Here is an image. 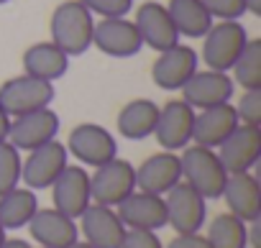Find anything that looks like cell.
Listing matches in <instances>:
<instances>
[{"instance_id": "obj_1", "label": "cell", "mask_w": 261, "mask_h": 248, "mask_svg": "<svg viewBox=\"0 0 261 248\" xmlns=\"http://www.w3.org/2000/svg\"><path fill=\"white\" fill-rule=\"evenodd\" d=\"M92 29H95V16L80 0H64V3H59L49 21L51 44H57L69 59L82 57L92 46Z\"/></svg>"}, {"instance_id": "obj_2", "label": "cell", "mask_w": 261, "mask_h": 248, "mask_svg": "<svg viewBox=\"0 0 261 248\" xmlns=\"http://www.w3.org/2000/svg\"><path fill=\"white\" fill-rule=\"evenodd\" d=\"M179 164H182V182L195 187L205 200H220L228 172L215 149L190 144L179 151Z\"/></svg>"}, {"instance_id": "obj_3", "label": "cell", "mask_w": 261, "mask_h": 248, "mask_svg": "<svg viewBox=\"0 0 261 248\" xmlns=\"http://www.w3.org/2000/svg\"><path fill=\"white\" fill-rule=\"evenodd\" d=\"M248 41V31L241 21H218L202 36V64L207 69L230 72Z\"/></svg>"}, {"instance_id": "obj_4", "label": "cell", "mask_w": 261, "mask_h": 248, "mask_svg": "<svg viewBox=\"0 0 261 248\" xmlns=\"http://www.w3.org/2000/svg\"><path fill=\"white\" fill-rule=\"evenodd\" d=\"M57 97L54 82H44L29 74L11 77L0 85V105L11 118L34 113L39 107H49Z\"/></svg>"}, {"instance_id": "obj_5", "label": "cell", "mask_w": 261, "mask_h": 248, "mask_svg": "<svg viewBox=\"0 0 261 248\" xmlns=\"http://www.w3.org/2000/svg\"><path fill=\"white\" fill-rule=\"evenodd\" d=\"M136 189V167L125 159H110L102 167H95L90 174V195L92 202L118 207L130 192Z\"/></svg>"}, {"instance_id": "obj_6", "label": "cell", "mask_w": 261, "mask_h": 248, "mask_svg": "<svg viewBox=\"0 0 261 248\" xmlns=\"http://www.w3.org/2000/svg\"><path fill=\"white\" fill-rule=\"evenodd\" d=\"M67 154H72L82 167H102L118 156V141L97 123H80L67 139Z\"/></svg>"}, {"instance_id": "obj_7", "label": "cell", "mask_w": 261, "mask_h": 248, "mask_svg": "<svg viewBox=\"0 0 261 248\" xmlns=\"http://www.w3.org/2000/svg\"><path fill=\"white\" fill-rule=\"evenodd\" d=\"M164 205L167 225H172L177 233H200L207 220V200L187 182H177L164 195Z\"/></svg>"}, {"instance_id": "obj_8", "label": "cell", "mask_w": 261, "mask_h": 248, "mask_svg": "<svg viewBox=\"0 0 261 248\" xmlns=\"http://www.w3.org/2000/svg\"><path fill=\"white\" fill-rule=\"evenodd\" d=\"M92 46L113 59H130L144 49L139 29L134 21L123 18H100L92 29Z\"/></svg>"}, {"instance_id": "obj_9", "label": "cell", "mask_w": 261, "mask_h": 248, "mask_svg": "<svg viewBox=\"0 0 261 248\" xmlns=\"http://www.w3.org/2000/svg\"><path fill=\"white\" fill-rule=\"evenodd\" d=\"M192 128H195V107L187 105L182 97L169 100L159 107V120L154 128V139L164 151H182L192 144Z\"/></svg>"}, {"instance_id": "obj_10", "label": "cell", "mask_w": 261, "mask_h": 248, "mask_svg": "<svg viewBox=\"0 0 261 248\" xmlns=\"http://www.w3.org/2000/svg\"><path fill=\"white\" fill-rule=\"evenodd\" d=\"M59 128H62V120H59L57 110H51V105H49V107H39L34 113L11 118L8 141L18 151H31L36 146L54 141L59 136Z\"/></svg>"}, {"instance_id": "obj_11", "label": "cell", "mask_w": 261, "mask_h": 248, "mask_svg": "<svg viewBox=\"0 0 261 248\" xmlns=\"http://www.w3.org/2000/svg\"><path fill=\"white\" fill-rule=\"evenodd\" d=\"M67 159H69L67 146L59 144L57 139L44 144V146H36V149L29 151V156L21 164V182L34 192L46 189L59 177V172L69 164Z\"/></svg>"}, {"instance_id": "obj_12", "label": "cell", "mask_w": 261, "mask_h": 248, "mask_svg": "<svg viewBox=\"0 0 261 248\" xmlns=\"http://www.w3.org/2000/svg\"><path fill=\"white\" fill-rule=\"evenodd\" d=\"M51 202L59 212L69 215L72 220H77L90 205H92V195H90V174L85 167L77 164H67L59 177L51 182Z\"/></svg>"}, {"instance_id": "obj_13", "label": "cell", "mask_w": 261, "mask_h": 248, "mask_svg": "<svg viewBox=\"0 0 261 248\" xmlns=\"http://www.w3.org/2000/svg\"><path fill=\"white\" fill-rule=\"evenodd\" d=\"M200 69V54L190 44H174L159 51L156 62L151 64V79L162 90H182V85Z\"/></svg>"}, {"instance_id": "obj_14", "label": "cell", "mask_w": 261, "mask_h": 248, "mask_svg": "<svg viewBox=\"0 0 261 248\" xmlns=\"http://www.w3.org/2000/svg\"><path fill=\"white\" fill-rule=\"evenodd\" d=\"M182 100L187 105H192L195 110L202 107H213L220 102H230L236 85L230 79L228 72H218V69H197L185 85H182Z\"/></svg>"}, {"instance_id": "obj_15", "label": "cell", "mask_w": 261, "mask_h": 248, "mask_svg": "<svg viewBox=\"0 0 261 248\" xmlns=\"http://www.w3.org/2000/svg\"><path fill=\"white\" fill-rule=\"evenodd\" d=\"M215 151H218V156H220L228 174L251 172L261 159V128L238 123V126L233 128V133Z\"/></svg>"}, {"instance_id": "obj_16", "label": "cell", "mask_w": 261, "mask_h": 248, "mask_svg": "<svg viewBox=\"0 0 261 248\" xmlns=\"http://www.w3.org/2000/svg\"><path fill=\"white\" fill-rule=\"evenodd\" d=\"M26 228L41 248H69L80 240L77 220L59 212L57 207H39Z\"/></svg>"}, {"instance_id": "obj_17", "label": "cell", "mask_w": 261, "mask_h": 248, "mask_svg": "<svg viewBox=\"0 0 261 248\" xmlns=\"http://www.w3.org/2000/svg\"><path fill=\"white\" fill-rule=\"evenodd\" d=\"M80 233L85 235V243H90L92 248H120L123 235H125V225L118 217L115 207L108 205H97L92 202L80 217Z\"/></svg>"}, {"instance_id": "obj_18", "label": "cell", "mask_w": 261, "mask_h": 248, "mask_svg": "<svg viewBox=\"0 0 261 248\" xmlns=\"http://www.w3.org/2000/svg\"><path fill=\"white\" fill-rule=\"evenodd\" d=\"M115 212L125 228H134V230H156L159 233L162 228H167V205H164L162 195L134 189L115 207Z\"/></svg>"}, {"instance_id": "obj_19", "label": "cell", "mask_w": 261, "mask_h": 248, "mask_svg": "<svg viewBox=\"0 0 261 248\" xmlns=\"http://www.w3.org/2000/svg\"><path fill=\"white\" fill-rule=\"evenodd\" d=\"M139 36L144 41V46H151L156 54L179 44V34L172 23V16L167 11V6L156 3V0H146V3L139 6L136 18H134Z\"/></svg>"}, {"instance_id": "obj_20", "label": "cell", "mask_w": 261, "mask_h": 248, "mask_svg": "<svg viewBox=\"0 0 261 248\" xmlns=\"http://www.w3.org/2000/svg\"><path fill=\"white\" fill-rule=\"evenodd\" d=\"M238 126V115L233 102H220L213 107L195 110V128H192V144L218 149Z\"/></svg>"}, {"instance_id": "obj_21", "label": "cell", "mask_w": 261, "mask_h": 248, "mask_svg": "<svg viewBox=\"0 0 261 248\" xmlns=\"http://www.w3.org/2000/svg\"><path fill=\"white\" fill-rule=\"evenodd\" d=\"M177 182H182V164L177 151H159L149 156L136 169V189L151 192V195H167Z\"/></svg>"}, {"instance_id": "obj_22", "label": "cell", "mask_w": 261, "mask_h": 248, "mask_svg": "<svg viewBox=\"0 0 261 248\" xmlns=\"http://www.w3.org/2000/svg\"><path fill=\"white\" fill-rule=\"evenodd\" d=\"M220 197L225 200L228 212L241 217L243 223H253L261 217V187L251 172L228 174Z\"/></svg>"}, {"instance_id": "obj_23", "label": "cell", "mask_w": 261, "mask_h": 248, "mask_svg": "<svg viewBox=\"0 0 261 248\" xmlns=\"http://www.w3.org/2000/svg\"><path fill=\"white\" fill-rule=\"evenodd\" d=\"M156 120H159V105L149 97H139V100H130L120 107L115 126H118V133L123 139L144 141V139L154 136Z\"/></svg>"}, {"instance_id": "obj_24", "label": "cell", "mask_w": 261, "mask_h": 248, "mask_svg": "<svg viewBox=\"0 0 261 248\" xmlns=\"http://www.w3.org/2000/svg\"><path fill=\"white\" fill-rule=\"evenodd\" d=\"M69 69V57L51 41H39L23 51V74L44 79V82H57L67 74Z\"/></svg>"}, {"instance_id": "obj_25", "label": "cell", "mask_w": 261, "mask_h": 248, "mask_svg": "<svg viewBox=\"0 0 261 248\" xmlns=\"http://www.w3.org/2000/svg\"><path fill=\"white\" fill-rule=\"evenodd\" d=\"M167 11L172 16L177 34L185 39H202L215 23L207 8L202 6V0H169Z\"/></svg>"}, {"instance_id": "obj_26", "label": "cell", "mask_w": 261, "mask_h": 248, "mask_svg": "<svg viewBox=\"0 0 261 248\" xmlns=\"http://www.w3.org/2000/svg\"><path fill=\"white\" fill-rule=\"evenodd\" d=\"M36 210H39V200L36 192L29 187H16L6 195H0V225L6 230L26 228Z\"/></svg>"}, {"instance_id": "obj_27", "label": "cell", "mask_w": 261, "mask_h": 248, "mask_svg": "<svg viewBox=\"0 0 261 248\" xmlns=\"http://www.w3.org/2000/svg\"><path fill=\"white\" fill-rule=\"evenodd\" d=\"M205 238L210 248H248V223L230 212H220L210 220Z\"/></svg>"}, {"instance_id": "obj_28", "label": "cell", "mask_w": 261, "mask_h": 248, "mask_svg": "<svg viewBox=\"0 0 261 248\" xmlns=\"http://www.w3.org/2000/svg\"><path fill=\"white\" fill-rule=\"evenodd\" d=\"M233 85L243 90H261V39H248L241 57L230 67Z\"/></svg>"}, {"instance_id": "obj_29", "label": "cell", "mask_w": 261, "mask_h": 248, "mask_svg": "<svg viewBox=\"0 0 261 248\" xmlns=\"http://www.w3.org/2000/svg\"><path fill=\"white\" fill-rule=\"evenodd\" d=\"M21 151L11 141H0V195L21 184Z\"/></svg>"}, {"instance_id": "obj_30", "label": "cell", "mask_w": 261, "mask_h": 248, "mask_svg": "<svg viewBox=\"0 0 261 248\" xmlns=\"http://www.w3.org/2000/svg\"><path fill=\"white\" fill-rule=\"evenodd\" d=\"M233 107H236L238 123L261 128V90H243L238 105H233Z\"/></svg>"}, {"instance_id": "obj_31", "label": "cell", "mask_w": 261, "mask_h": 248, "mask_svg": "<svg viewBox=\"0 0 261 248\" xmlns=\"http://www.w3.org/2000/svg\"><path fill=\"white\" fill-rule=\"evenodd\" d=\"M97 18H123L134 11V0H80Z\"/></svg>"}, {"instance_id": "obj_32", "label": "cell", "mask_w": 261, "mask_h": 248, "mask_svg": "<svg viewBox=\"0 0 261 248\" xmlns=\"http://www.w3.org/2000/svg\"><path fill=\"white\" fill-rule=\"evenodd\" d=\"M202 6L213 16V21H241L246 11V0H202Z\"/></svg>"}, {"instance_id": "obj_33", "label": "cell", "mask_w": 261, "mask_h": 248, "mask_svg": "<svg viewBox=\"0 0 261 248\" xmlns=\"http://www.w3.org/2000/svg\"><path fill=\"white\" fill-rule=\"evenodd\" d=\"M120 248H164V243H162L156 230H134V228H128L125 235H123Z\"/></svg>"}, {"instance_id": "obj_34", "label": "cell", "mask_w": 261, "mask_h": 248, "mask_svg": "<svg viewBox=\"0 0 261 248\" xmlns=\"http://www.w3.org/2000/svg\"><path fill=\"white\" fill-rule=\"evenodd\" d=\"M164 248H210L202 233H177Z\"/></svg>"}, {"instance_id": "obj_35", "label": "cell", "mask_w": 261, "mask_h": 248, "mask_svg": "<svg viewBox=\"0 0 261 248\" xmlns=\"http://www.w3.org/2000/svg\"><path fill=\"white\" fill-rule=\"evenodd\" d=\"M8 133H11V115L0 105V141H8Z\"/></svg>"}, {"instance_id": "obj_36", "label": "cell", "mask_w": 261, "mask_h": 248, "mask_svg": "<svg viewBox=\"0 0 261 248\" xmlns=\"http://www.w3.org/2000/svg\"><path fill=\"white\" fill-rule=\"evenodd\" d=\"M0 248H34V245L23 238H6L3 243H0Z\"/></svg>"}, {"instance_id": "obj_37", "label": "cell", "mask_w": 261, "mask_h": 248, "mask_svg": "<svg viewBox=\"0 0 261 248\" xmlns=\"http://www.w3.org/2000/svg\"><path fill=\"white\" fill-rule=\"evenodd\" d=\"M246 11L251 16H261V0H246Z\"/></svg>"}, {"instance_id": "obj_38", "label": "cell", "mask_w": 261, "mask_h": 248, "mask_svg": "<svg viewBox=\"0 0 261 248\" xmlns=\"http://www.w3.org/2000/svg\"><path fill=\"white\" fill-rule=\"evenodd\" d=\"M69 248H92L90 243H85V240H77V243H72Z\"/></svg>"}, {"instance_id": "obj_39", "label": "cell", "mask_w": 261, "mask_h": 248, "mask_svg": "<svg viewBox=\"0 0 261 248\" xmlns=\"http://www.w3.org/2000/svg\"><path fill=\"white\" fill-rule=\"evenodd\" d=\"M3 240H6V228L0 225V243H3Z\"/></svg>"}, {"instance_id": "obj_40", "label": "cell", "mask_w": 261, "mask_h": 248, "mask_svg": "<svg viewBox=\"0 0 261 248\" xmlns=\"http://www.w3.org/2000/svg\"><path fill=\"white\" fill-rule=\"evenodd\" d=\"M6 3H11V0H0V6H6Z\"/></svg>"}]
</instances>
